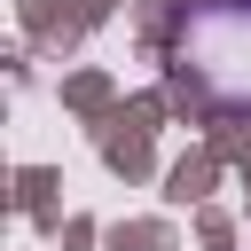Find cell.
Wrapping results in <instances>:
<instances>
[{
    "label": "cell",
    "mask_w": 251,
    "mask_h": 251,
    "mask_svg": "<svg viewBox=\"0 0 251 251\" xmlns=\"http://www.w3.org/2000/svg\"><path fill=\"white\" fill-rule=\"evenodd\" d=\"M180 78H196L227 110H251V0L188 8V24H180Z\"/></svg>",
    "instance_id": "6da1fadb"
}]
</instances>
